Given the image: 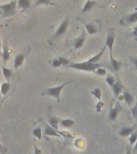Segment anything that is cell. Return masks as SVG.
<instances>
[{
	"instance_id": "6da1fadb",
	"label": "cell",
	"mask_w": 137,
	"mask_h": 154,
	"mask_svg": "<svg viewBox=\"0 0 137 154\" xmlns=\"http://www.w3.org/2000/svg\"><path fill=\"white\" fill-rule=\"evenodd\" d=\"M67 67L73 68V69L79 70V71L95 72L98 67H102V65L98 63H90L88 61H85V62L82 63H70Z\"/></svg>"
},
{
	"instance_id": "7a4b0ae2",
	"label": "cell",
	"mask_w": 137,
	"mask_h": 154,
	"mask_svg": "<svg viewBox=\"0 0 137 154\" xmlns=\"http://www.w3.org/2000/svg\"><path fill=\"white\" fill-rule=\"evenodd\" d=\"M69 82L70 80H67V82H65V83H63V84L59 85V86L54 87V88H50L46 89L45 92H43V95L44 94V95H47V96H52V97H54V98H55L57 100L58 102H59L61 91H62V88H63Z\"/></svg>"
},
{
	"instance_id": "3957f363",
	"label": "cell",
	"mask_w": 137,
	"mask_h": 154,
	"mask_svg": "<svg viewBox=\"0 0 137 154\" xmlns=\"http://www.w3.org/2000/svg\"><path fill=\"white\" fill-rule=\"evenodd\" d=\"M17 8V2L16 1H11L9 3L0 6V10L2 11V16L7 17L11 16L12 14L15 13Z\"/></svg>"
},
{
	"instance_id": "277c9868",
	"label": "cell",
	"mask_w": 137,
	"mask_h": 154,
	"mask_svg": "<svg viewBox=\"0 0 137 154\" xmlns=\"http://www.w3.org/2000/svg\"><path fill=\"white\" fill-rule=\"evenodd\" d=\"M115 30L113 28L110 29L109 31H108L105 43V45L107 46V48L109 49V51H110V56H112L113 55V45H114V43H115Z\"/></svg>"
},
{
	"instance_id": "5b68a950",
	"label": "cell",
	"mask_w": 137,
	"mask_h": 154,
	"mask_svg": "<svg viewBox=\"0 0 137 154\" xmlns=\"http://www.w3.org/2000/svg\"><path fill=\"white\" fill-rule=\"evenodd\" d=\"M135 23H137V11L123 17L122 19L120 20V24L121 26H128Z\"/></svg>"
},
{
	"instance_id": "8992f818",
	"label": "cell",
	"mask_w": 137,
	"mask_h": 154,
	"mask_svg": "<svg viewBox=\"0 0 137 154\" xmlns=\"http://www.w3.org/2000/svg\"><path fill=\"white\" fill-rule=\"evenodd\" d=\"M122 106L120 105V103L119 102H115L114 107L111 104V105L110 110H109V113H108V118H109V120H112V121L116 120L118 115L122 111Z\"/></svg>"
},
{
	"instance_id": "52a82bcc",
	"label": "cell",
	"mask_w": 137,
	"mask_h": 154,
	"mask_svg": "<svg viewBox=\"0 0 137 154\" xmlns=\"http://www.w3.org/2000/svg\"><path fill=\"white\" fill-rule=\"evenodd\" d=\"M68 26H69V19H68V18H66V19L61 23V24H60L59 26V28L57 29V31H55L54 38H59V37H61V36L66 32L67 29L68 28Z\"/></svg>"
},
{
	"instance_id": "ba28073f",
	"label": "cell",
	"mask_w": 137,
	"mask_h": 154,
	"mask_svg": "<svg viewBox=\"0 0 137 154\" xmlns=\"http://www.w3.org/2000/svg\"><path fill=\"white\" fill-rule=\"evenodd\" d=\"M85 41H86V32H85L84 30H83L81 35L73 41V45H74L75 49L81 48L84 46Z\"/></svg>"
},
{
	"instance_id": "9c48e42d",
	"label": "cell",
	"mask_w": 137,
	"mask_h": 154,
	"mask_svg": "<svg viewBox=\"0 0 137 154\" xmlns=\"http://www.w3.org/2000/svg\"><path fill=\"white\" fill-rule=\"evenodd\" d=\"M123 90V85L122 82L120 79H116L115 84L112 87L113 94H114L115 97H118L120 96V94L122 92Z\"/></svg>"
},
{
	"instance_id": "30bf717a",
	"label": "cell",
	"mask_w": 137,
	"mask_h": 154,
	"mask_svg": "<svg viewBox=\"0 0 137 154\" xmlns=\"http://www.w3.org/2000/svg\"><path fill=\"white\" fill-rule=\"evenodd\" d=\"M135 129V126H127V127H123L120 130L119 134H120V137H128L129 135H131L132 132H134Z\"/></svg>"
},
{
	"instance_id": "8fae6325",
	"label": "cell",
	"mask_w": 137,
	"mask_h": 154,
	"mask_svg": "<svg viewBox=\"0 0 137 154\" xmlns=\"http://www.w3.org/2000/svg\"><path fill=\"white\" fill-rule=\"evenodd\" d=\"M44 134H45L46 136H50V137H61L57 130L54 129L51 126H50V125H45Z\"/></svg>"
},
{
	"instance_id": "7c38bea8",
	"label": "cell",
	"mask_w": 137,
	"mask_h": 154,
	"mask_svg": "<svg viewBox=\"0 0 137 154\" xmlns=\"http://www.w3.org/2000/svg\"><path fill=\"white\" fill-rule=\"evenodd\" d=\"M96 3H97L96 0H87L84 5V7H83V9H82V13H86V12L90 11L96 6Z\"/></svg>"
},
{
	"instance_id": "4fadbf2b",
	"label": "cell",
	"mask_w": 137,
	"mask_h": 154,
	"mask_svg": "<svg viewBox=\"0 0 137 154\" xmlns=\"http://www.w3.org/2000/svg\"><path fill=\"white\" fill-rule=\"evenodd\" d=\"M110 61L113 71L115 72H117L118 71H120V67L122 66V62L120 61V60H115V59H114L113 55L112 56H110Z\"/></svg>"
},
{
	"instance_id": "5bb4252c",
	"label": "cell",
	"mask_w": 137,
	"mask_h": 154,
	"mask_svg": "<svg viewBox=\"0 0 137 154\" xmlns=\"http://www.w3.org/2000/svg\"><path fill=\"white\" fill-rule=\"evenodd\" d=\"M25 57H26V55L24 54H19V55H17L15 56L14 61V67L15 69H18L21 66L22 63H23L24 60H25Z\"/></svg>"
},
{
	"instance_id": "9a60e30c",
	"label": "cell",
	"mask_w": 137,
	"mask_h": 154,
	"mask_svg": "<svg viewBox=\"0 0 137 154\" xmlns=\"http://www.w3.org/2000/svg\"><path fill=\"white\" fill-rule=\"evenodd\" d=\"M106 48H107V46L104 45V47H103L102 49H101L100 51H99V53H97L96 55H94L93 57L91 58L90 60H88L87 61L90 63H96L99 62V60H100L101 58H102V56H103V53H104V51H105Z\"/></svg>"
},
{
	"instance_id": "2e32d148",
	"label": "cell",
	"mask_w": 137,
	"mask_h": 154,
	"mask_svg": "<svg viewBox=\"0 0 137 154\" xmlns=\"http://www.w3.org/2000/svg\"><path fill=\"white\" fill-rule=\"evenodd\" d=\"M123 100L127 103V105L130 106V107L134 103V96L131 92L127 91H124V92H123Z\"/></svg>"
},
{
	"instance_id": "e0dca14e",
	"label": "cell",
	"mask_w": 137,
	"mask_h": 154,
	"mask_svg": "<svg viewBox=\"0 0 137 154\" xmlns=\"http://www.w3.org/2000/svg\"><path fill=\"white\" fill-rule=\"evenodd\" d=\"M17 7L23 11L27 10L31 7V2L30 0H19L17 2Z\"/></svg>"
},
{
	"instance_id": "ac0fdd59",
	"label": "cell",
	"mask_w": 137,
	"mask_h": 154,
	"mask_svg": "<svg viewBox=\"0 0 137 154\" xmlns=\"http://www.w3.org/2000/svg\"><path fill=\"white\" fill-rule=\"evenodd\" d=\"M60 120H59V118L55 117V116H50L48 119V122H49V125L50 126L54 128L55 130H58L59 128V124Z\"/></svg>"
},
{
	"instance_id": "d6986e66",
	"label": "cell",
	"mask_w": 137,
	"mask_h": 154,
	"mask_svg": "<svg viewBox=\"0 0 137 154\" xmlns=\"http://www.w3.org/2000/svg\"><path fill=\"white\" fill-rule=\"evenodd\" d=\"M59 124L63 128H72L75 125V121L70 119H65V120H60Z\"/></svg>"
},
{
	"instance_id": "ffe728a7",
	"label": "cell",
	"mask_w": 137,
	"mask_h": 154,
	"mask_svg": "<svg viewBox=\"0 0 137 154\" xmlns=\"http://www.w3.org/2000/svg\"><path fill=\"white\" fill-rule=\"evenodd\" d=\"M2 74L4 75V77L6 78L7 82L10 81V79H11V77L12 76V74H13V72H12V70L9 69V68H7L4 66H2Z\"/></svg>"
},
{
	"instance_id": "44dd1931",
	"label": "cell",
	"mask_w": 137,
	"mask_h": 154,
	"mask_svg": "<svg viewBox=\"0 0 137 154\" xmlns=\"http://www.w3.org/2000/svg\"><path fill=\"white\" fill-rule=\"evenodd\" d=\"M85 27H86L87 31L90 35H95L97 32V27L93 24H86Z\"/></svg>"
},
{
	"instance_id": "7402d4cb",
	"label": "cell",
	"mask_w": 137,
	"mask_h": 154,
	"mask_svg": "<svg viewBox=\"0 0 137 154\" xmlns=\"http://www.w3.org/2000/svg\"><path fill=\"white\" fill-rule=\"evenodd\" d=\"M2 59H3L4 63H7L10 59V51L8 50L7 46L6 45L4 46V48H3V52H2Z\"/></svg>"
},
{
	"instance_id": "603a6c76",
	"label": "cell",
	"mask_w": 137,
	"mask_h": 154,
	"mask_svg": "<svg viewBox=\"0 0 137 154\" xmlns=\"http://www.w3.org/2000/svg\"><path fill=\"white\" fill-rule=\"evenodd\" d=\"M105 80L106 82H107V84H108L111 88H112L113 85L115 84V81H116V79H115V77L113 76V75H108L106 76Z\"/></svg>"
},
{
	"instance_id": "cb8c5ba5",
	"label": "cell",
	"mask_w": 137,
	"mask_h": 154,
	"mask_svg": "<svg viewBox=\"0 0 137 154\" xmlns=\"http://www.w3.org/2000/svg\"><path fill=\"white\" fill-rule=\"evenodd\" d=\"M10 88H11V84H10L9 82H7V83H3L1 86V93L2 95H6V94L8 92V91L10 90Z\"/></svg>"
},
{
	"instance_id": "d4e9b609",
	"label": "cell",
	"mask_w": 137,
	"mask_h": 154,
	"mask_svg": "<svg viewBox=\"0 0 137 154\" xmlns=\"http://www.w3.org/2000/svg\"><path fill=\"white\" fill-rule=\"evenodd\" d=\"M32 134L38 139L40 140L42 138V129H41L40 127L35 128V129L32 131Z\"/></svg>"
},
{
	"instance_id": "484cf974",
	"label": "cell",
	"mask_w": 137,
	"mask_h": 154,
	"mask_svg": "<svg viewBox=\"0 0 137 154\" xmlns=\"http://www.w3.org/2000/svg\"><path fill=\"white\" fill-rule=\"evenodd\" d=\"M137 140V131H134L132 132L131 136L129 137V143H130V146L134 144Z\"/></svg>"
},
{
	"instance_id": "4316f807",
	"label": "cell",
	"mask_w": 137,
	"mask_h": 154,
	"mask_svg": "<svg viewBox=\"0 0 137 154\" xmlns=\"http://www.w3.org/2000/svg\"><path fill=\"white\" fill-rule=\"evenodd\" d=\"M91 94H92L96 99H98L99 100H101V95H102V92H101L100 88H95L93 91H91Z\"/></svg>"
},
{
	"instance_id": "83f0119b",
	"label": "cell",
	"mask_w": 137,
	"mask_h": 154,
	"mask_svg": "<svg viewBox=\"0 0 137 154\" xmlns=\"http://www.w3.org/2000/svg\"><path fill=\"white\" fill-rule=\"evenodd\" d=\"M95 73H96V75H98L103 76V75H105L107 74V70L103 68L102 67H99L95 71Z\"/></svg>"
},
{
	"instance_id": "f1b7e54d",
	"label": "cell",
	"mask_w": 137,
	"mask_h": 154,
	"mask_svg": "<svg viewBox=\"0 0 137 154\" xmlns=\"http://www.w3.org/2000/svg\"><path fill=\"white\" fill-rule=\"evenodd\" d=\"M51 65H52V67H60V66H62V63H61V62H60L59 60V58H58V59H54V60H52Z\"/></svg>"
},
{
	"instance_id": "f546056e",
	"label": "cell",
	"mask_w": 137,
	"mask_h": 154,
	"mask_svg": "<svg viewBox=\"0 0 137 154\" xmlns=\"http://www.w3.org/2000/svg\"><path fill=\"white\" fill-rule=\"evenodd\" d=\"M59 61L61 62L62 65H63V66H68V65L70 64V60H67V58L59 57Z\"/></svg>"
},
{
	"instance_id": "4dcf8cb0",
	"label": "cell",
	"mask_w": 137,
	"mask_h": 154,
	"mask_svg": "<svg viewBox=\"0 0 137 154\" xmlns=\"http://www.w3.org/2000/svg\"><path fill=\"white\" fill-rule=\"evenodd\" d=\"M131 111H132V116H133L135 119L137 120V102H135V105L132 107V109H131Z\"/></svg>"
},
{
	"instance_id": "1f68e13d",
	"label": "cell",
	"mask_w": 137,
	"mask_h": 154,
	"mask_svg": "<svg viewBox=\"0 0 137 154\" xmlns=\"http://www.w3.org/2000/svg\"><path fill=\"white\" fill-rule=\"evenodd\" d=\"M103 106H104V103H103L101 100H99V102L97 103V104H96V111H97L98 112H100L101 110H102V108H103Z\"/></svg>"
},
{
	"instance_id": "d6a6232c",
	"label": "cell",
	"mask_w": 137,
	"mask_h": 154,
	"mask_svg": "<svg viewBox=\"0 0 137 154\" xmlns=\"http://www.w3.org/2000/svg\"><path fill=\"white\" fill-rule=\"evenodd\" d=\"M50 2V0H36L35 6H39V5L47 4Z\"/></svg>"
},
{
	"instance_id": "836d02e7",
	"label": "cell",
	"mask_w": 137,
	"mask_h": 154,
	"mask_svg": "<svg viewBox=\"0 0 137 154\" xmlns=\"http://www.w3.org/2000/svg\"><path fill=\"white\" fill-rule=\"evenodd\" d=\"M130 60L132 61V63L134 64L135 67V69L137 70V57L136 56H132V57H130Z\"/></svg>"
},
{
	"instance_id": "e575fe53",
	"label": "cell",
	"mask_w": 137,
	"mask_h": 154,
	"mask_svg": "<svg viewBox=\"0 0 137 154\" xmlns=\"http://www.w3.org/2000/svg\"><path fill=\"white\" fill-rule=\"evenodd\" d=\"M34 148H35V154H42V151L37 148L35 144H34Z\"/></svg>"
},
{
	"instance_id": "d590c367",
	"label": "cell",
	"mask_w": 137,
	"mask_h": 154,
	"mask_svg": "<svg viewBox=\"0 0 137 154\" xmlns=\"http://www.w3.org/2000/svg\"><path fill=\"white\" fill-rule=\"evenodd\" d=\"M0 152H1L2 153H5V152H7V149H5L4 147L2 146L1 144H0Z\"/></svg>"
},
{
	"instance_id": "8d00e7d4",
	"label": "cell",
	"mask_w": 137,
	"mask_h": 154,
	"mask_svg": "<svg viewBox=\"0 0 137 154\" xmlns=\"http://www.w3.org/2000/svg\"><path fill=\"white\" fill-rule=\"evenodd\" d=\"M132 36H134V37H136L137 36V26L136 27H135L134 31H133V32H132Z\"/></svg>"
},
{
	"instance_id": "74e56055",
	"label": "cell",
	"mask_w": 137,
	"mask_h": 154,
	"mask_svg": "<svg viewBox=\"0 0 137 154\" xmlns=\"http://www.w3.org/2000/svg\"><path fill=\"white\" fill-rule=\"evenodd\" d=\"M126 154H132L131 152V148H130V145H127V149H126Z\"/></svg>"
},
{
	"instance_id": "f35d334b",
	"label": "cell",
	"mask_w": 137,
	"mask_h": 154,
	"mask_svg": "<svg viewBox=\"0 0 137 154\" xmlns=\"http://www.w3.org/2000/svg\"><path fill=\"white\" fill-rule=\"evenodd\" d=\"M134 151H137V140L136 142H135V145L134 147Z\"/></svg>"
},
{
	"instance_id": "ab89813d",
	"label": "cell",
	"mask_w": 137,
	"mask_h": 154,
	"mask_svg": "<svg viewBox=\"0 0 137 154\" xmlns=\"http://www.w3.org/2000/svg\"><path fill=\"white\" fill-rule=\"evenodd\" d=\"M135 41H137V36L136 37H135Z\"/></svg>"
},
{
	"instance_id": "60d3db41",
	"label": "cell",
	"mask_w": 137,
	"mask_h": 154,
	"mask_svg": "<svg viewBox=\"0 0 137 154\" xmlns=\"http://www.w3.org/2000/svg\"><path fill=\"white\" fill-rule=\"evenodd\" d=\"M1 94L2 93H1V88H0V99H1Z\"/></svg>"
},
{
	"instance_id": "b9f144b4",
	"label": "cell",
	"mask_w": 137,
	"mask_h": 154,
	"mask_svg": "<svg viewBox=\"0 0 137 154\" xmlns=\"http://www.w3.org/2000/svg\"><path fill=\"white\" fill-rule=\"evenodd\" d=\"M1 47H2V45H1V41H0V50H1Z\"/></svg>"
},
{
	"instance_id": "7bdbcfd3",
	"label": "cell",
	"mask_w": 137,
	"mask_h": 154,
	"mask_svg": "<svg viewBox=\"0 0 137 154\" xmlns=\"http://www.w3.org/2000/svg\"><path fill=\"white\" fill-rule=\"evenodd\" d=\"M2 11H1V10H0V14H2Z\"/></svg>"
},
{
	"instance_id": "ee69618b",
	"label": "cell",
	"mask_w": 137,
	"mask_h": 154,
	"mask_svg": "<svg viewBox=\"0 0 137 154\" xmlns=\"http://www.w3.org/2000/svg\"><path fill=\"white\" fill-rule=\"evenodd\" d=\"M96 1H98V0H96Z\"/></svg>"
},
{
	"instance_id": "f6af8a7d",
	"label": "cell",
	"mask_w": 137,
	"mask_h": 154,
	"mask_svg": "<svg viewBox=\"0 0 137 154\" xmlns=\"http://www.w3.org/2000/svg\"><path fill=\"white\" fill-rule=\"evenodd\" d=\"M52 154H55V153H52Z\"/></svg>"
}]
</instances>
